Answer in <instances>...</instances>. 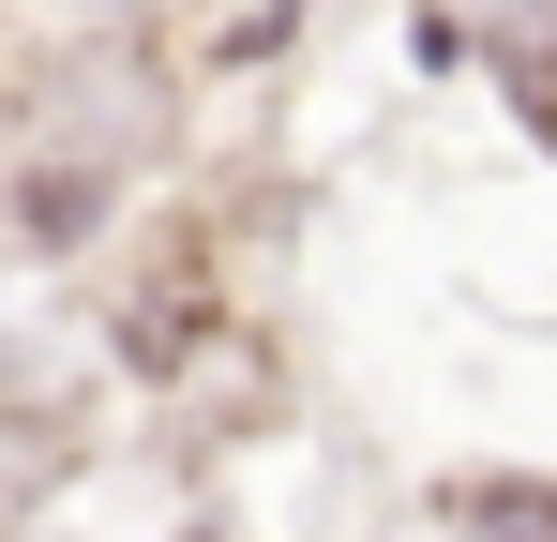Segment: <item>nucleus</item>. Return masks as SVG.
I'll return each mask as SVG.
<instances>
[{"label": "nucleus", "instance_id": "obj_1", "mask_svg": "<svg viewBox=\"0 0 557 542\" xmlns=\"http://www.w3.org/2000/svg\"><path fill=\"white\" fill-rule=\"evenodd\" d=\"M437 513L467 542H557V482L543 467H467V482H437Z\"/></svg>", "mask_w": 557, "mask_h": 542}]
</instances>
